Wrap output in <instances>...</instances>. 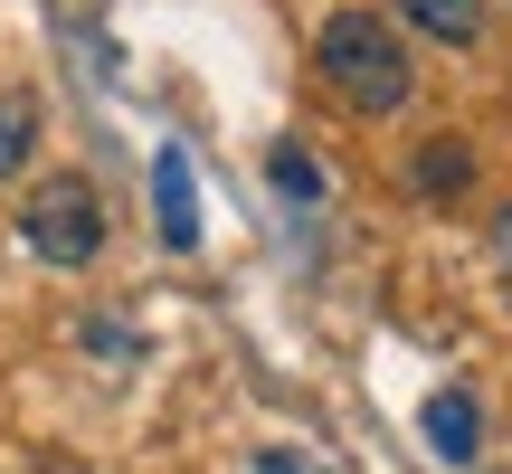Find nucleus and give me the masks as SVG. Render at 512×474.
<instances>
[{
  "label": "nucleus",
  "mask_w": 512,
  "mask_h": 474,
  "mask_svg": "<svg viewBox=\"0 0 512 474\" xmlns=\"http://www.w3.org/2000/svg\"><path fill=\"white\" fill-rule=\"evenodd\" d=\"M313 67H323V86L342 95L351 114H399L408 86H418L399 19H380V10H332L323 38H313Z\"/></svg>",
  "instance_id": "f257e3e1"
},
{
  "label": "nucleus",
  "mask_w": 512,
  "mask_h": 474,
  "mask_svg": "<svg viewBox=\"0 0 512 474\" xmlns=\"http://www.w3.org/2000/svg\"><path fill=\"white\" fill-rule=\"evenodd\" d=\"M29 152H38V105H29L19 86H0V181H19Z\"/></svg>",
  "instance_id": "423d86ee"
},
{
  "label": "nucleus",
  "mask_w": 512,
  "mask_h": 474,
  "mask_svg": "<svg viewBox=\"0 0 512 474\" xmlns=\"http://www.w3.org/2000/svg\"><path fill=\"white\" fill-rule=\"evenodd\" d=\"M389 10H399L408 29L446 38V48H475V38H484V0H389Z\"/></svg>",
  "instance_id": "39448f33"
},
{
  "label": "nucleus",
  "mask_w": 512,
  "mask_h": 474,
  "mask_svg": "<svg viewBox=\"0 0 512 474\" xmlns=\"http://www.w3.org/2000/svg\"><path fill=\"white\" fill-rule=\"evenodd\" d=\"M266 181L285 190V200H323V162H313L304 143H275V162H266Z\"/></svg>",
  "instance_id": "0eeeda50"
},
{
  "label": "nucleus",
  "mask_w": 512,
  "mask_h": 474,
  "mask_svg": "<svg viewBox=\"0 0 512 474\" xmlns=\"http://www.w3.org/2000/svg\"><path fill=\"white\" fill-rule=\"evenodd\" d=\"M418 190H465V143L456 133H437V143L418 152Z\"/></svg>",
  "instance_id": "6e6552de"
},
{
  "label": "nucleus",
  "mask_w": 512,
  "mask_h": 474,
  "mask_svg": "<svg viewBox=\"0 0 512 474\" xmlns=\"http://www.w3.org/2000/svg\"><path fill=\"white\" fill-rule=\"evenodd\" d=\"M494 266H503V294H512V209L494 219Z\"/></svg>",
  "instance_id": "1a4fd4ad"
},
{
  "label": "nucleus",
  "mask_w": 512,
  "mask_h": 474,
  "mask_svg": "<svg viewBox=\"0 0 512 474\" xmlns=\"http://www.w3.org/2000/svg\"><path fill=\"white\" fill-rule=\"evenodd\" d=\"M19 237H29L38 266H95L105 256V190L86 181V171H48V181L29 190V209H19Z\"/></svg>",
  "instance_id": "f03ea898"
},
{
  "label": "nucleus",
  "mask_w": 512,
  "mask_h": 474,
  "mask_svg": "<svg viewBox=\"0 0 512 474\" xmlns=\"http://www.w3.org/2000/svg\"><path fill=\"white\" fill-rule=\"evenodd\" d=\"M427 446H437L446 465L484 456V418H475V399H465V389H437V399H427Z\"/></svg>",
  "instance_id": "20e7f679"
},
{
  "label": "nucleus",
  "mask_w": 512,
  "mask_h": 474,
  "mask_svg": "<svg viewBox=\"0 0 512 474\" xmlns=\"http://www.w3.org/2000/svg\"><path fill=\"white\" fill-rule=\"evenodd\" d=\"M152 228H162V247H200V190H190V152L162 143L152 152Z\"/></svg>",
  "instance_id": "7ed1b4c3"
}]
</instances>
